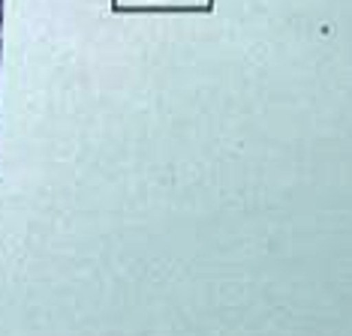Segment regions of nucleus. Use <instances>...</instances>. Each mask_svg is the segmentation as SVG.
Here are the masks:
<instances>
[{
  "instance_id": "nucleus-1",
  "label": "nucleus",
  "mask_w": 352,
  "mask_h": 336,
  "mask_svg": "<svg viewBox=\"0 0 352 336\" xmlns=\"http://www.w3.org/2000/svg\"><path fill=\"white\" fill-rule=\"evenodd\" d=\"M0 24H3V0H0Z\"/></svg>"
},
{
  "instance_id": "nucleus-2",
  "label": "nucleus",
  "mask_w": 352,
  "mask_h": 336,
  "mask_svg": "<svg viewBox=\"0 0 352 336\" xmlns=\"http://www.w3.org/2000/svg\"><path fill=\"white\" fill-rule=\"evenodd\" d=\"M0 48H3V43H0Z\"/></svg>"
}]
</instances>
